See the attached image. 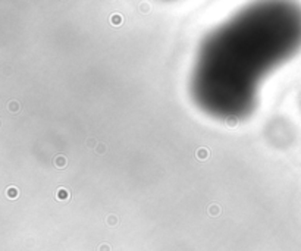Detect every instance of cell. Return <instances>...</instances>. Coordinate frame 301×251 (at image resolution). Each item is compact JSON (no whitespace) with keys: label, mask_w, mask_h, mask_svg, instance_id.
<instances>
[{"label":"cell","mask_w":301,"mask_h":251,"mask_svg":"<svg viewBox=\"0 0 301 251\" xmlns=\"http://www.w3.org/2000/svg\"><path fill=\"white\" fill-rule=\"evenodd\" d=\"M110 21H112V24H113V25H120V24H122V16L118 15V13H115V15H112Z\"/></svg>","instance_id":"2"},{"label":"cell","mask_w":301,"mask_h":251,"mask_svg":"<svg viewBox=\"0 0 301 251\" xmlns=\"http://www.w3.org/2000/svg\"><path fill=\"white\" fill-rule=\"evenodd\" d=\"M197 156L200 159H206L207 157V150H204V148H200L198 151H197Z\"/></svg>","instance_id":"6"},{"label":"cell","mask_w":301,"mask_h":251,"mask_svg":"<svg viewBox=\"0 0 301 251\" xmlns=\"http://www.w3.org/2000/svg\"><path fill=\"white\" fill-rule=\"evenodd\" d=\"M107 222H109V223H110V225H115V223H116V222H118V219L115 218V216H110V218L107 219Z\"/></svg>","instance_id":"8"},{"label":"cell","mask_w":301,"mask_h":251,"mask_svg":"<svg viewBox=\"0 0 301 251\" xmlns=\"http://www.w3.org/2000/svg\"><path fill=\"white\" fill-rule=\"evenodd\" d=\"M97 151H99V153H103V151H104V145H103V144L99 145V147H97Z\"/></svg>","instance_id":"9"},{"label":"cell","mask_w":301,"mask_h":251,"mask_svg":"<svg viewBox=\"0 0 301 251\" xmlns=\"http://www.w3.org/2000/svg\"><path fill=\"white\" fill-rule=\"evenodd\" d=\"M57 198H59V200H66V198H68V191H66V190L60 188L59 191H57Z\"/></svg>","instance_id":"5"},{"label":"cell","mask_w":301,"mask_h":251,"mask_svg":"<svg viewBox=\"0 0 301 251\" xmlns=\"http://www.w3.org/2000/svg\"><path fill=\"white\" fill-rule=\"evenodd\" d=\"M7 197L9 198H16L18 197V190L12 186V188H7Z\"/></svg>","instance_id":"3"},{"label":"cell","mask_w":301,"mask_h":251,"mask_svg":"<svg viewBox=\"0 0 301 251\" xmlns=\"http://www.w3.org/2000/svg\"><path fill=\"white\" fill-rule=\"evenodd\" d=\"M101 251H109V247L107 245H101Z\"/></svg>","instance_id":"10"},{"label":"cell","mask_w":301,"mask_h":251,"mask_svg":"<svg viewBox=\"0 0 301 251\" xmlns=\"http://www.w3.org/2000/svg\"><path fill=\"white\" fill-rule=\"evenodd\" d=\"M54 165L57 166V167H65L66 166V159L63 157V156H57V157L54 159Z\"/></svg>","instance_id":"1"},{"label":"cell","mask_w":301,"mask_h":251,"mask_svg":"<svg viewBox=\"0 0 301 251\" xmlns=\"http://www.w3.org/2000/svg\"><path fill=\"white\" fill-rule=\"evenodd\" d=\"M219 211H221V209H219V206L212 204V206H210V207H209V213H210V214H213V216H216V214H219Z\"/></svg>","instance_id":"4"},{"label":"cell","mask_w":301,"mask_h":251,"mask_svg":"<svg viewBox=\"0 0 301 251\" xmlns=\"http://www.w3.org/2000/svg\"><path fill=\"white\" fill-rule=\"evenodd\" d=\"M9 109H10L12 112H16V110H18V103H16V101H12V103L9 104Z\"/></svg>","instance_id":"7"}]
</instances>
